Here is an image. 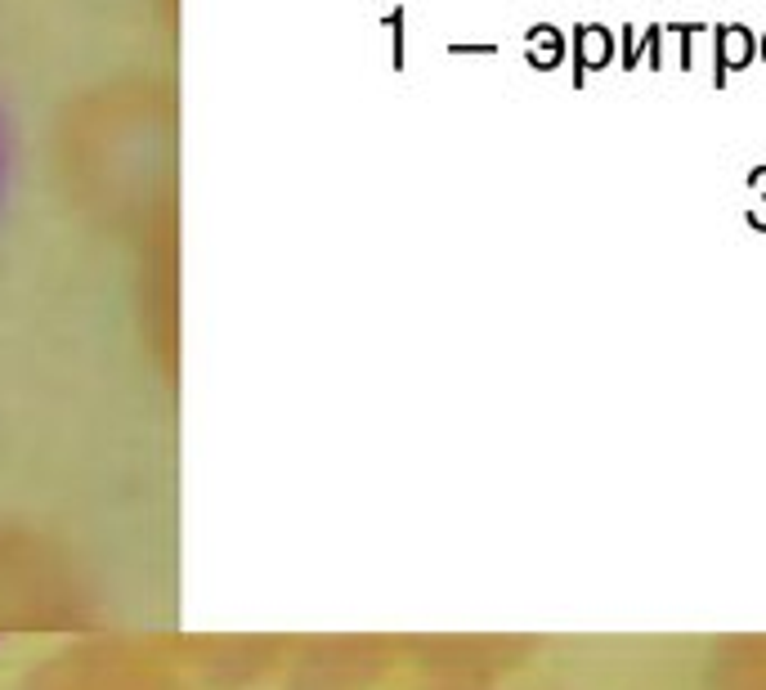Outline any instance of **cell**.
I'll return each mask as SVG.
<instances>
[{
    "mask_svg": "<svg viewBox=\"0 0 766 690\" xmlns=\"http://www.w3.org/2000/svg\"><path fill=\"white\" fill-rule=\"evenodd\" d=\"M709 32H713V85L726 91L731 72H739L757 59V32H748L744 23H717Z\"/></svg>",
    "mask_w": 766,
    "mask_h": 690,
    "instance_id": "cell-1",
    "label": "cell"
},
{
    "mask_svg": "<svg viewBox=\"0 0 766 690\" xmlns=\"http://www.w3.org/2000/svg\"><path fill=\"white\" fill-rule=\"evenodd\" d=\"M615 63V32L601 23H578L574 28V91L587 85V67H610Z\"/></svg>",
    "mask_w": 766,
    "mask_h": 690,
    "instance_id": "cell-2",
    "label": "cell"
},
{
    "mask_svg": "<svg viewBox=\"0 0 766 690\" xmlns=\"http://www.w3.org/2000/svg\"><path fill=\"white\" fill-rule=\"evenodd\" d=\"M641 59L650 63V67H663V23H650V28H623V36H619V63L632 72V67H641Z\"/></svg>",
    "mask_w": 766,
    "mask_h": 690,
    "instance_id": "cell-3",
    "label": "cell"
},
{
    "mask_svg": "<svg viewBox=\"0 0 766 690\" xmlns=\"http://www.w3.org/2000/svg\"><path fill=\"white\" fill-rule=\"evenodd\" d=\"M525 59H529V67H538V72L560 67V63H565V32H560L556 23H534L529 36H525Z\"/></svg>",
    "mask_w": 766,
    "mask_h": 690,
    "instance_id": "cell-4",
    "label": "cell"
},
{
    "mask_svg": "<svg viewBox=\"0 0 766 690\" xmlns=\"http://www.w3.org/2000/svg\"><path fill=\"white\" fill-rule=\"evenodd\" d=\"M663 32H676V41H681V67H695V36L700 32H709L704 23H663Z\"/></svg>",
    "mask_w": 766,
    "mask_h": 690,
    "instance_id": "cell-5",
    "label": "cell"
},
{
    "mask_svg": "<svg viewBox=\"0 0 766 690\" xmlns=\"http://www.w3.org/2000/svg\"><path fill=\"white\" fill-rule=\"evenodd\" d=\"M753 185H757V189L766 194V166H762V170H757V176H753Z\"/></svg>",
    "mask_w": 766,
    "mask_h": 690,
    "instance_id": "cell-6",
    "label": "cell"
},
{
    "mask_svg": "<svg viewBox=\"0 0 766 690\" xmlns=\"http://www.w3.org/2000/svg\"><path fill=\"white\" fill-rule=\"evenodd\" d=\"M757 59H762V63H766V32H762V36H757Z\"/></svg>",
    "mask_w": 766,
    "mask_h": 690,
    "instance_id": "cell-7",
    "label": "cell"
}]
</instances>
